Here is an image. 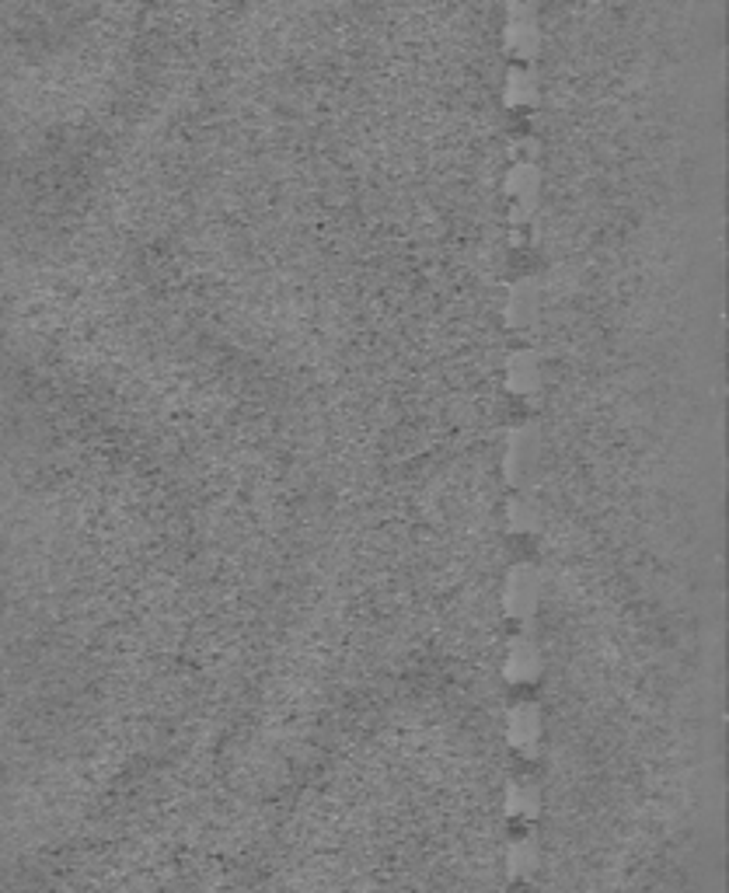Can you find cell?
<instances>
[{"label":"cell","mask_w":729,"mask_h":893,"mask_svg":"<svg viewBox=\"0 0 729 893\" xmlns=\"http://www.w3.org/2000/svg\"><path fill=\"white\" fill-rule=\"evenodd\" d=\"M506 872H510V880H517V883L535 880V872H538V841L535 838L513 841L506 852Z\"/></svg>","instance_id":"6da1fadb"},{"label":"cell","mask_w":729,"mask_h":893,"mask_svg":"<svg viewBox=\"0 0 729 893\" xmlns=\"http://www.w3.org/2000/svg\"><path fill=\"white\" fill-rule=\"evenodd\" d=\"M538 708L535 705H520L517 713L510 716V740L513 747H520L524 754H535V743H538Z\"/></svg>","instance_id":"7a4b0ae2"},{"label":"cell","mask_w":729,"mask_h":893,"mask_svg":"<svg viewBox=\"0 0 729 893\" xmlns=\"http://www.w3.org/2000/svg\"><path fill=\"white\" fill-rule=\"evenodd\" d=\"M506 814L520 817V820H535L538 817V789L535 785H513L510 800H506Z\"/></svg>","instance_id":"3957f363"}]
</instances>
